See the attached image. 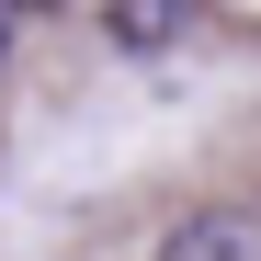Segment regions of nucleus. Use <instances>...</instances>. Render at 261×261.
Instances as JSON below:
<instances>
[{
  "mask_svg": "<svg viewBox=\"0 0 261 261\" xmlns=\"http://www.w3.org/2000/svg\"><path fill=\"white\" fill-rule=\"evenodd\" d=\"M148 261H261V216L250 204H193Z\"/></svg>",
  "mask_w": 261,
  "mask_h": 261,
  "instance_id": "obj_1",
  "label": "nucleus"
},
{
  "mask_svg": "<svg viewBox=\"0 0 261 261\" xmlns=\"http://www.w3.org/2000/svg\"><path fill=\"white\" fill-rule=\"evenodd\" d=\"M204 23V0H102V46L114 57H170Z\"/></svg>",
  "mask_w": 261,
  "mask_h": 261,
  "instance_id": "obj_2",
  "label": "nucleus"
},
{
  "mask_svg": "<svg viewBox=\"0 0 261 261\" xmlns=\"http://www.w3.org/2000/svg\"><path fill=\"white\" fill-rule=\"evenodd\" d=\"M12 34H23V0H0V68H12Z\"/></svg>",
  "mask_w": 261,
  "mask_h": 261,
  "instance_id": "obj_3",
  "label": "nucleus"
},
{
  "mask_svg": "<svg viewBox=\"0 0 261 261\" xmlns=\"http://www.w3.org/2000/svg\"><path fill=\"white\" fill-rule=\"evenodd\" d=\"M23 12H68V0H23Z\"/></svg>",
  "mask_w": 261,
  "mask_h": 261,
  "instance_id": "obj_4",
  "label": "nucleus"
}]
</instances>
